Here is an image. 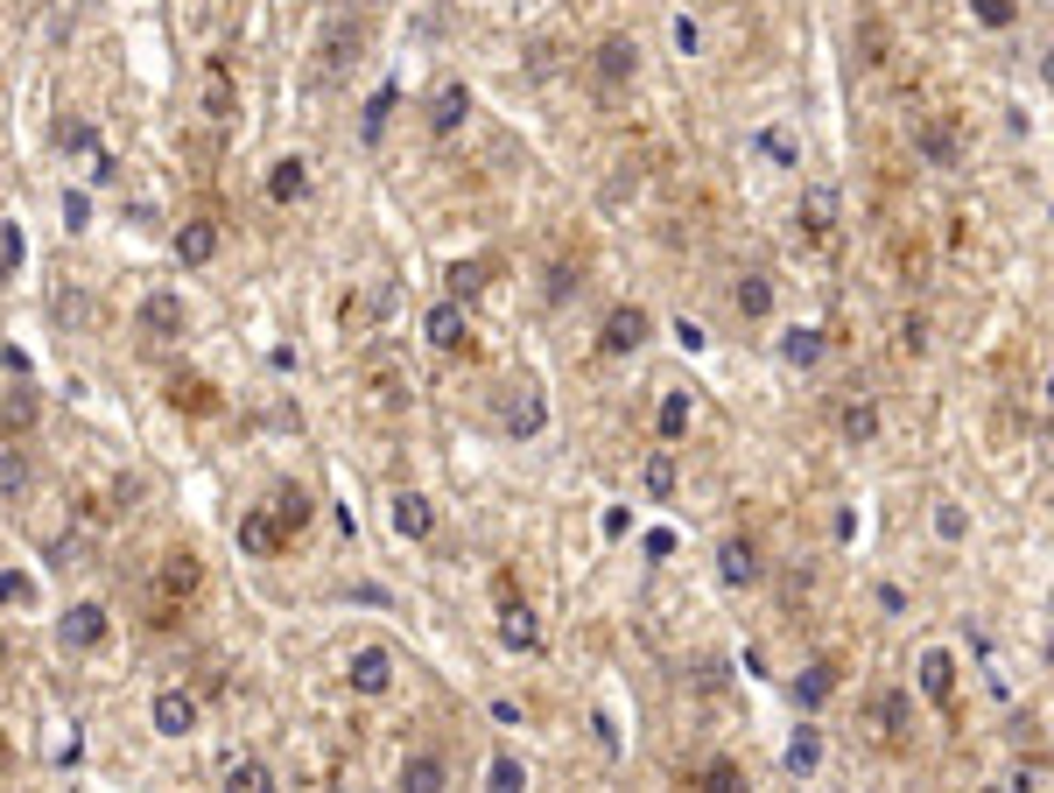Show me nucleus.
Listing matches in <instances>:
<instances>
[{"label": "nucleus", "mask_w": 1054, "mask_h": 793, "mask_svg": "<svg viewBox=\"0 0 1054 793\" xmlns=\"http://www.w3.org/2000/svg\"><path fill=\"white\" fill-rule=\"evenodd\" d=\"M647 331H654V317H647V309H632V302H619V309L605 317L598 344H605L611 358H626V352H640V344H647Z\"/></svg>", "instance_id": "f257e3e1"}, {"label": "nucleus", "mask_w": 1054, "mask_h": 793, "mask_svg": "<svg viewBox=\"0 0 1054 793\" xmlns=\"http://www.w3.org/2000/svg\"><path fill=\"white\" fill-rule=\"evenodd\" d=\"M422 337H429L436 352H471V323H465V309H457V302H436L429 317H422Z\"/></svg>", "instance_id": "f03ea898"}, {"label": "nucleus", "mask_w": 1054, "mask_h": 793, "mask_svg": "<svg viewBox=\"0 0 1054 793\" xmlns=\"http://www.w3.org/2000/svg\"><path fill=\"white\" fill-rule=\"evenodd\" d=\"M352 688L359 695H387L394 688V653L387 646H359L352 653Z\"/></svg>", "instance_id": "7ed1b4c3"}, {"label": "nucleus", "mask_w": 1054, "mask_h": 793, "mask_svg": "<svg viewBox=\"0 0 1054 793\" xmlns=\"http://www.w3.org/2000/svg\"><path fill=\"white\" fill-rule=\"evenodd\" d=\"M148 717H156V730H162V738H190V730H198V703H190L183 688H162Z\"/></svg>", "instance_id": "20e7f679"}, {"label": "nucleus", "mask_w": 1054, "mask_h": 793, "mask_svg": "<svg viewBox=\"0 0 1054 793\" xmlns=\"http://www.w3.org/2000/svg\"><path fill=\"white\" fill-rule=\"evenodd\" d=\"M717 576H724V583H732V590L759 583V576H766V569H759V548H753V540H738V534H732V540H724V548H717Z\"/></svg>", "instance_id": "39448f33"}, {"label": "nucleus", "mask_w": 1054, "mask_h": 793, "mask_svg": "<svg viewBox=\"0 0 1054 793\" xmlns=\"http://www.w3.org/2000/svg\"><path fill=\"white\" fill-rule=\"evenodd\" d=\"M56 640H64V646H78V653H85V646H99V640H106V604H71V611H64V625H56Z\"/></svg>", "instance_id": "423d86ee"}, {"label": "nucleus", "mask_w": 1054, "mask_h": 793, "mask_svg": "<svg viewBox=\"0 0 1054 793\" xmlns=\"http://www.w3.org/2000/svg\"><path fill=\"white\" fill-rule=\"evenodd\" d=\"M394 534H401V540H429V534H436V506H429L422 492H401V499H394Z\"/></svg>", "instance_id": "0eeeda50"}, {"label": "nucleus", "mask_w": 1054, "mask_h": 793, "mask_svg": "<svg viewBox=\"0 0 1054 793\" xmlns=\"http://www.w3.org/2000/svg\"><path fill=\"white\" fill-rule=\"evenodd\" d=\"M310 513H317V506H310V492H302V485H281V492H275V506H267V519L281 527V540L310 527Z\"/></svg>", "instance_id": "6e6552de"}, {"label": "nucleus", "mask_w": 1054, "mask_h": 793, "mask_svg": "<svg viewBox=\"0 0 1054 793\" xmlns=\"http://www.w3.org/2000/svg\"><path fill=\"white\" fill-rule=\"evenodd\" d=\"M211 254H219V225H211V218H190V225L177 232V260H183V267H204Z\"/></svg>", "instance_id": "1a4fd4ad"}, {"label": "nucleus", "mask_w": 1054, "mask_h": 793, "mask_svg": "<svg viewBox=\"0 0 1054 793\" xmlns=\"http://www.w3.org/2000/svg\"><path fill=\"white\" fill-rule=\"evenodd\" d=\"M914 148H922V162H935V169H956V154H963L949 120H928L922 133H914Z\"/></svg>", "instance_id": "9d476101"}, {"label": "nucleus", "mask_w": 1054, "mask_h": 793, "mask_svg": "<svg viewBox=\"0 0 1054 793\" xmlns=\"http://www.w3.org/2000/svg\"><path fill=\"white\" fill-rule=\"evenodd\" d=\"M141 331L148 337H183V302L177 296H148L141 302Z\"/></svg>", "instance_id": "9b49d317"}, {"label": "nucleus", "mask_w": 1054, "mask_h": 793, "mask_svg": "<svg viewBox=\"0 0 1054 793\" xmlns=\"http://www.w3.org/2000/svg\"><path fill=\"white\" fill-rule=\"evenodd\" d=\"M465 112H471V92H465V85H444V92L429 99V127H436V133H457V127H465Z\"/></svg>", "instance_id": "f8f14e48"}, {"label": "nucleus", "mask_w": 1054, "mask_h": 793, "mask_svg": "<svg viewBox=\"0 0 1054 793\" xmlns=\"http://www.w3.org/2000/svg\"><path fill=\"white\" fill-rule=\"evenodd\" d=\"M632 64H640V50H632L626 35H605V43H598V77H605V85H626Z\"/></svg>", "instance_id": "ddd939ff"}, {"label": "nucleus", "mask_w": 1054, "mask_h": 793, "mask_svg": "<svg viewBox=\"0 0 1054 793\" xmlns=\"http://www.w3.org/2000/svg\"><path fill=\"white\" fill-rule=\"evenodd\" d=\"M401 786H408V793H444V786H450V772H444V759L415 751V759L401 765Z\"/></svg>", "instance_id": "4468645a"}, {"label": "nucleus", "mask_w": 1054, "mask_h": 793, "mask_svg": "<svg viewBox=\"0 0 1054 793\" xmlns=\"http://www.w3.org/2000/svg\"><path fill=\"white\" fill-rule=\"evenodd\" d=\"M302 190H310V169H302L296 154H289V162H275V169H267V197H275V204H296Z\"/></svg>", "instance_id": "2eb2a0df"}, {"label": "nucleus", "mask_w": 1054, "mask_h": 793, "mask_svg": "<svg viewBox=\"0 0 1054 793\" xmlns=\"http://www.w3.org/2000/svg\"><path fill=\"white\" fill-rule=\"evenodd\" d=\"M922 695L928 703H949L956 695V661L949 653H922Z\"/></svg>", "instance_id": "dca6fc26"}, {"label": "nucleus", "mask_w": 1054, "mask_h": 793, "mask_svg": "<svg viewBox=\"0 0 1054 793\" xmlns=\"http://www.w3.org/2000/svg\"><path fill=\"white\" fill-rule=\"evenodd\" d=\"M830 218H837V190H809V197H801V232H809V239H830Z\"/></svg>", "instance_id": "f3484780"}, {"label": "nucleus", "mask_w": 1054, "mask_h": 793, "mask_svg": "<svg viewBox=\"0 0 1054 793\" xmlns=\"http://www.w3.org/2000/svg\"><path fill=\"white\" fill-rule=\"evenodd\" d=\"M239 548H246V555H275V548H281V527H275L267 513H246V519H239Z\"/></svg>", "instance_id": "a211bd4d"}, {"label": "nucleus", "mask_w": 1054, "mask_h": 793, "mask_svg": "<svg viewBox=\"0 0 1054 793\" xmlns=\"http://www.w3.org/2000/svg\"><path fill=\"white\" fill-rule=\"evenodd\" d=\"M190 590H198V555L183 548V555L162 562V597H190Z\"/></svg>", "instance_id": "6ab92c4d"}, {"label": "nucleus", "mask_w": 1054, "mask_h": 793, "mask_svg": "<svg viewBox=\"0 0 1054 793\" xmlns=\"http://www.w3.org/2000/svg\"><path fill=\"white\" fill-rule=\"evenodd\" d=\"M732 302H738V317H766V309H774V281H766V275H745V281L732 288Z\"/></svg>", "instance_id": "aec40b11"}, {"label": "nucleus", "mask_w": 1054, "mask_h": 793, "mask_svg": "<svg viewBox=\"0 0 1054 793\" xmlns=\"http://www.w3.org/2000/svg\"><path fill=\"white\" fill-rule=\"evenodd\" d=\"M500 640H507L513 653L534 646V611H528V604H507V611H500Z\"/></svg>", "instance_id": "412c9836"}, {"label": "nucleus", "mask_w": 1054, "mask_h": 793, "mask_svg": "<svg viewBox=\"0 0 1054 793\" xmlns=\"http://www.w3.org/2000/svg\"><path fill=\"white\" fill-rule=\"evenodd\" d=\"M830 688H837V661H816V667L795 682V695H801L809 709H816V703H830Z\"/></svg>", "instance_id": "4be33fe9"}, {"label": "nucleus", "mask_w": 1054, "mask_h": 793, "mask_svg": "<svg viewBox=\"0 0 1054 793\" xmlns=\"http://www.w3.org/2000/svg\"><path fill=\"white\" fill-rule=\"evenodd\" d=\"M169 408H190V415H211V408H219V394H211V386H204V379H177V386H169Z\"/></svg>", "instance_id": "5701e85b"}, {"label": "nucleus", "mask_w": 1054, "mask_h": 793, "mask_svg": "<svg viewBox=\"0 0 1054 793\" xmlns=\"http://www.w3.org/2000/svg\"><path fill=\"white\" fill-rule=\"evenodd\" d=\"M22 492H29V457L0 450V499H22Z\"/></svg>", "instance_id": "b1692460"}, {"label": "nucleus", "mask_w": 1054, "mask_h": 793, "mask_svg": "<svg viewBox=\"0 0 1054 793\" xmlns=\"http://www.w3.org/2000/svg\"><path fill=\"white\" fill-rule=\"evenodd\" d=\"M780 358H788V365H816L822 358V331H788V337H780Z\"/></svg>", "instance_id": "393cba45"}, {"label": "nucleus", "mask_w": 1054, "mask_h": 793, "mask_svg": "<svg viewBox=\"0 0 1054 793\" xmlns=\"http://www.w3.org/2000/svg\"><path fill=\"white\" fill-rule=\"evenodd\" d=\"M0 421H8V429H29L35 421V386H14V394L0 400Z\"/></svg>", "instance_id": "a878e982"}, {"label": "nucleus", "mask_w": 1054, "mask_h": 793, "mask_svg": "<svg viewBox=\"0 0 1054 793\" xmlns=\"http://www.w3.org/2000/svg\"><path fill=\"white\" fill-rule=\"evenodd\" d=\"M478 288H486V260H457V267H450V296H457V302H471Z\"/></svg>", "instance_id": "bb28decb"}, {"label": "nucleus", "mask_w": 1054, "mask_h": 793, "mask_svg": "<svg viewBox=\"0 0 1054 793\" xmlns=\"http://www.w3.org/2000/svg\"><path fill=\"white\" fill-rule=\"evenodd\" d=\"M204 106L219 112V120L233 112V77H225V64H211V77H204Z\"/></svg>", "instance_id": "cd10ccee"}, {"label": "nucleus", "mask_w": 1054, "mask_h": 793, "mask_svg": "<svg viewBox=\"0 0 1054 793\" xmlns=\"http://www.w3.org/2000/svg\"><path fill=\"white\" fill-rule=\"evenodd\" d=\"M816 765H822V738H816V730H801V738L788 744V772H816Z\"/></svg>", "instance_id": "c85d7f7f"}, {"label": "nucleus", "mask_w": 1054, "mask_h": 793, "mask_svg": "<svg viewBox=\"0 0 1054 793\" xmlns=\"http://www.w3.org/2000/svg\"><path fill=\"white\" fill-rule=\"evenodd\" d=\"M647 492H654V499H668V492H675V457H668V450H654V457H647Z\"/></svg>", "instance_id": "c756f323"}, {"label": "nucleus", "mask_w": 1054, "mask_h": 793, "mask_svg": "<svg viewBox=\"0 0 1054 793\" xmlns=\"http://www.w3.org/2000/svg\"><path fill=\"white\" fill-rule=\"evenodd\" d=\"M225 786H246V793H260V786H275V772H267L260 759H239L233 772H225Z\"/></svg>", "instance_id": "7c9ffc66"}, {"label": "nucleus", "mask_w": 1054, "mask_h": 793, "mask_svg": "<svg viewBox=\"0 0 1054 793\" xmlns=\"http://www.w3.org/2000/svg\"><path fill=\"white\" fill-rule=\"evenodd\" d=\"M387 112H394V85H380V92H373V106H366V120H359V133H366V141H380Z\"/></svg>", "instance_id": "2f4dec72"}, {"label": "nucleus", "mask_w": 1054, "mask_h": 793, "mask_svg": "<svg viewBox=\"0 0 1054 793\" xmlns=\"http://www.w3.org/2000/svg\"><path fill=\"white\" fill-rule=\"evenodd\" d=\"M843 436H851V442H872V436H879V415L865 408V400H858V408H843Z\"/></svg>", "instance_id": "473e14b6"}, {"label": "nucleus", "mask_w": 1054, "mask_h": 793, "mask_svg": "<svg viewBox=\"0 0 1054 793\" xmlns=\"http://www.w3.org/2000/svg\"><path fill=\"white\" fill-rule=\"evenodd\" d=\"M682 429H689V394H668V400H661V436L675 442Z\"/></svg>", "instance_id": "72a5a7b5"}, {"label": "nucleus", "mask_w": 1054, "mask_h": 793, "mask_svg": "<svg viewBox=\"0 0 1054 793\" xmlns=\"http://www.w3.org/2000/svg\"><path fill=\"white\" fill-rule=\"evenodd\" d=\"M14 267H22V232L8 225V232H0V288L14 281Z\"/></svg>", "instance_id": "f704fd0d"}, {"label": "nucleus", "mask_w": 1054, "mask_h": 793, "mask_svg": "<svg viewBox=\"0 0 1054 793\" xmlns=\"http://www.w3.org/2000/svg\"><path fill=\"white\" fill-rule=\"evenodd\" d=\"M970 8H977V22H984V29H1012V14H1020L1012 0H970Z\"/></svg>", "instance_id": "c9c22d12"}, {"label": "nucleus", "mask_w": 1054, "mask_h": 793, "mask_svg": "<svg viewBox=\"0 0 1054 793\" xmlns=\"http://www.w3.org/2000/svg\"><path fill=\"white\" fill-rule=\"evenodd\" d=\"M500 793H513V786H528V772H521V759H492V772H486Z\"/></svg>", "instance_id": "e433bc0d"}, {"label": "nucleus", "mask_w": 1054, "mask_h": 793, "mask_svg": "<svg viewBox=\"0 0 1054 793\" xmlns=\"http://www.w3.org/2000/svg\"><path fill=\"white\" fill-rule=\"evenodd\" d=\"M507 429H521V436L542 429V400H513V408H507Z\"/></svg>", "instance_id": "4c0bfd02"}, {"label": "nucleus", "mask_w": 1054, "mask_h": 793, "mask_svg": "<svg viewBox=\"0 0 1054 793\" xmlns=\"http://www.w3.org/2000/svg\"><path fill=\"white\" fill-rule=\"evenodd\" d=\"M0 597H8V604H35V583H29V576H14V569H8V576H0Z\"/></svg>", "instance_id": "58836bf2"}, {"label": "nucleus", "mask_w": 1054, "mask_h": 793, "mask_svg": "<svg viewBox=\"0 0 1054 793\" xmlns=\"http://www.w3.org/2000/svg\"><path fill=\"white\" fill-rule=\"evenodd\" d=\"M689 786H711V793H724V786H738V772H732V765H711V772H689Z\"/></svg>", "instance_id": "ea45409f"}, {"label": "nucleus", "mask_w": 1054, "mask_h": 793, "mask_svg": "<svg viewBox=\"0 0 1054 793\" xmlns=\"http://www.w3.org/2000/svg\"><path fill=\"white\" fill-rule=\"evenodd\" d=\"M879 717H886V730H899V724H907V695H886V709H879Z\"/></svg>", "instance_id": "a19ab883"}, {"label": "nucleus", "mask_w": 1054, "mask_h": 793, "mask_svg": "<svg viewBox=\"0 0 1054 793\" xmlns=\"http://www.w3.org/2000/svg\"><path fill=\"white\" fill-rule=\"evenodd\" d=\"M899 344H907V352H922V344H928V323H922V317H907V331H899Z\"/></svg>", "instance_id": "79ce46f5"}, {"label": "nucleus", "mask_w": 1054, "mask_h": 793, "mask_svg": "<svg viewBox=\"0 0 1054 793\" xmlns=\"http://www.w3.org/2000/svg\"><path fill=\"white\" fill-rule=\"evenodd\" d=\"M0 759H8V738H0Z\"/></svg>", "instance_id": "37998d69"}]
</instances>
